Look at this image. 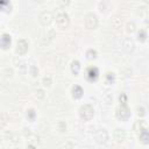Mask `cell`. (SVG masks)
<instances>
[{
	"label": "cell",
	"instance_id": "obj_1",
	"mask_svg": "<svg viewBox=\"0 0 149 149\" xmlns=\"http://www.w3.org/2000/svg\"><path fill=\"white\" fill-rule=\"evenodd\" d=\"M93 114H94V109H93V107L91 105H84L79 109V115L85 121L91 120L93 118Z\"/></svg>",
	"mask_w": 149,
	"mask_h": 149
},
{
	"label": "cell",
	"instance_id": "obj_2",
	"mask_svg": "<svg viewBox=\"0 0 149 149\" xmlns=\"http://www.w3.org/2000/svg\"><path fill=\"white\" fill-rule=\"evenodd\" d=\"M69 22H70L69 15L65 12H61V13H58L56 15V23H57V26L59 28H62V29L66 28L69 26Z\"/></svg>",
	"mask_w": 149,
	"mask_h": 149
},
{
	"label": "cell",
	"instance_id": "obj_3",
	"mask_svg": "<svg viewBox=\"0 0 149 149\" xmlns=\"http://www.w3.org/2000/svg\"><path fill=\"white\" fill-rule=\"evenodd\" d=\"M84 22H85V26L86 28L88 29H94L98 24V19H97V15L93 14V13H88L85 19H84Z\"/></svg>",
	"mask_w": 149,
	"mask_h": 149
},
{
	"label": "cell",
	"instance_id": "obj_4",
	"mask_svg": "<svg viewBox=\"0 0 149 149\" xmlns=\"http://www.w3.org/2000/svg\"><path fill=\"white\" fill-rule=\"evenodd\" d=\"M116 116H118V119H120V120H127V119L130 116V112H129V109L127 108L126 105H121V106L116 109Z\"/></svg>",
	"mask_w": 149,
	"mask_h": 149
},
{
	"label": "cell",
	"instance_id": "obj_5",
	"mask_svg": "<svg viewBox=\"0 0 149 149\" xmlns=\"http://www.w3.org/2000/svg\"><path fill=\"white\" fill-rule=\"evenodd\" d=\"M28 50V42L26 40H20L16 44V52L19 55H23L26 54Z\"/></svg>",
	"mask_w": 149,
	"mask_h": 149
},
{
	"label": "cell",
	"instance_id": "obj_6",
	"mask_svg": "<svg viewBox=\"0 0 149 149\" xmlns=\"http://www.w3.org/2000/svg\"><path fill=\"white\" fill-rule=\"evenodd\" d=\"M108 139V134L106 132V129H99L95 134V140L98 143H105L106 140Z\"/></svg>",
	"mask_w": 149,
	"mask_h": 149
},
{
	"label": "cell",
	"instance_id": "obj_7",
	"mask_svg": "<svg viewBox=\"0 0 149 149\" xmlns=\"http://www.w3.org/2000/svg\"><path fill=\"white\" fill-rule=\"evenodd\" d=\"M51 20H52V14L50 13V12H43L42 14H41V16H40V21H41V23L42 24H49L50 22H51Z\"/></svg>",
	"mask_w": 149,
	"mask_h": 149
},
{
	"label": "cell",
	"instance_id": "obj_8",
	"mask_svg": "<svg viewBox=\"0 0 149 149\" xmlns=\"http://www.w3.org/2000/svg\"><path fill=\"white\" fill-rule=\"evenodd\" d=\"M86 74H87V78H88L90 80H95V79L98 78L99 71H98V69H97L95 66H91V68L87 69Z\"/></svg>",
	"mask_w": 149,
	"mask_h": 149
},
{
	"label": "cell",
	"instance_id": "obj_9",
	"mask_svg": "<svg viewBox=\"0 0 149 149\" xmlns=\"http://www.w3.org/2000/svg\"><path fill=\"white\" fill-rule=\"evenodd\" d=\"M139 137H140V140H141L142 143H148L149 142V130L146 129V128L141 129V132L139 134Z\"/></svg>",
	"mask_w": 149,
	"mask_h": 149
},
{
	"label": "cell",
	"instance_id": "obj_10",
	"mask_svg": "<svg viewBox=\"0 0 149 149\" xmlns=\"http://www.w3.org/2000/svg\"><path fill=\"white\" fill-rule=\"evenodd\" d=\"M81 95H83V88L80 86H78V85H74L72 87V97L79 99Z\"/></svg>",
	"mask_w": 149,
	"mask_h": 149
},
{
	"label": "cell",
	"instance_id": "obj_11",
	"mask_svg": "<svg viewBox=\"0 0 149 149\" xmlns=\"http://www.w3.org/2000/svg\"><path fill=\"white\" fill-rule=\"evenodd\" d=\"M10 44V36L7 35V34H2V37H1V47L3 49H6L7 47H9Z\"/></svg>",
	"mask_w": 149,
	"mask_h": 149
},
{
	"label": "cell",
	"instance_id": "obj_12",
	"mask_svg": "<svg viewBox=\"0 0 149 149\" xmlns=\"http://www.w3.org/2000/svg\"><path fill=\"white\" fill-rule=\"evenodd\" d=\"M114 136H115V140L118 142L123 141V139H125V132H123V129H115Z\"/></svg>",
	"mask_w": 149,
	"mask_h": 149
},
{
	"label": "cell",
	"instance_id": "obj_13",
	"mask_svg": "<svg viewBox=\"0 0 149 149\" xmlns=\"http://www.w3.org/2000/svg\"><path fill=\"white\" fill-rule=\"evenodd\" d=\"M79 70H80V63L78 61H73L71 63V71L74 73V74H78L79 73Z\"/></svg>",
	"mask_w": 149,
	"mask_h": 149
},
{
	"label": "cell",
	"instance_id": "obj_14",
	"mask_svg": "<svg viewBox=\"0 0 149 149\" xmlns=\"http://www.w3.org/2000/svg\"><path fill=\"white\" fill-rule=\"evenodd\" d=\"M95 55H97V52H95L94 50H92V49H90V50L86 52V56H87V58H88V59L95 58Z\"/></svg>",
	"mask_w": 149,
	"mask_h": 149
},
{
	"label": "cell",
	"instance_id": "obj_15",
	"mask_svg": "<svg viewBox=\"0 0 149 149\" xmlns=\"http://www.w3.org/2000/svg\"><path fill=\"white\" fill-rule=\"evenodd\" d=\"M139 40H141V41L146 40V31L144 30H140L139 31Z\"/></svg>",
	"mask_w": 149,
	"mask_h": 149
},
{
	"label": "cell",
	"instance_id": "obj_16",
	"mask_svg": "<svg viewBox=\"0 0 149 149\" xmlns=\"http://www.w3.org/2000/svg\"><path fill=\"white\" fill-rule=\"evenodd\" d=\"M127 30H128V31H133V30H134V23H133V22L127 24Z\"/></svg>",
	"mask_w": 149,
	"mask_h": 149
},
{
	"label": "cell",
	"instance_id": "obj_17",
	"mask_svg": "<svg viewBox=\"0 0 149 149\" xmlns=\"http://www.w3.org/2000/svg\"><path fill=\"white\" fill-rule=\"evenodd\" d=\"M27 149H35V148H34V147H33V146H29V147H28V148H27Z\"/></svg>",
	"mask_w": 149,
	"mask_h": 149
},
{
	"label": "cell",
	"instance_id": "obj_18",
	"mask_svg": "<svg viewBox=\"0 0 149 149\" xmlns=\"http://www.w3.org/2000/svg\"><path fill=\"white\" fill-rule=\"evenodd\" d=\"M84 149H91V148H88V147H87V148H84Z\"/></svg>",
	"mask_w": 149,
	"mask_h": 149
}]
</instances>
